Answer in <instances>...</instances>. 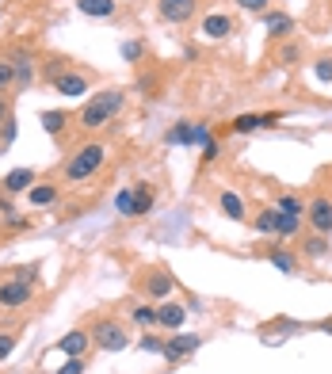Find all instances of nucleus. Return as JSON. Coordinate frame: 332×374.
Here are the masks:
<instances>
[{
  "mask_svg": "<svg viewBox=\"0 0 332 374\" xmlns=\"http://www.w3.org/2000/svg\"><path fill=\"white\" fill-rule=\"evenodd\" d=\"M126 96L118 88H103L96 92V96H88V103L81 107V126H88V130H100V126H107L111 118L123 111Z\"/></svg>",
  "mask_w": 332,
  "mask_h": 374,
  "instance_id": "1",
  "label": "nucleus"
},
{
  "mask_svg": "<svg viewBox=\"0 0 332 374\" xmlns=\"http://www.w3.org/2000/svg\"><path fill=\"white\" fill-rule=\"evenodd\" d=\"M103 160H107V149H103L100 142H88L81 145V149H73V157L65 160V180L69 183H84L92 180V176L103 168Z\"/></svg>",
  "mask_w": 332,
  "mask_h": 374,
  "instance_id": "2",
  "label": "nucleus"
},
{
  "mask_svg": "<svg viewBox=\"0 0 332 374\" xmlns=\"http://www.w3.org/2000/svg\"><path fill=\"white\" fill-rule=\"evenodd\" d=\"M34 298V283L27 275H16V279H4L0 283V309H19Z\"/></svg>",
  "mask_w": 332,
  "mask_h": 374,
  "instance_id": "3",
  "label": "nucleus"
},
{
  "mask_svg": "<svg viewBox=\"0 0 332 374\" xmlns=\"http://www.w3.org/2000/svg\"><path fill=\"white\" fill-rule=\"evenodd\" d=\"M92 340H96V348H103V351H123L126 344H130V336H126V329L118 321L103 317V321H96V329H92Z\"/></svg>",
  "mask_w": 332,
  "mask_h": 374,
  "instance_id": "4",
  "label": "nucleus"
},
{
  "mask_svg": "<svg viewBox=\"0 0 332 374\" xmlns=\"http://www.w3.org/2000/svg\"><path fill=\"white\" fill-rule=\"evenodd\" d=\"M199 12V0H157V16L165 23H191Z\"/></svg>",
  "mask_w": 332,
  "mask_h": 374,
  "instance_id": "5",
  "label": "nucleus"
},
{
  "mask_svg": "<svg viewBox=\"0 0 332 374\" xmlns=\"http://www.w3.org/2000/svg\"><path fill=\"white\" fill-rule=\"evenodd\" d=\"M199 344H203V336H195V333H172L165 340V359L168 363H180V359H187L191 351H199Z\"/></svg>",
  "mask_w": 332,
  "mask_h": 374,
  "instance_id": "6",
  "label": "nucleus"
},
{
  "mask_svg": "<svg viewBox=\"0 0 332 374\" xmlns=\"http://www.w3.org/2000/svg\"><path fill=\"white\" fill-rule=\"evenodd\" d=\"M54 92H58V96H65V100H81V96H88V76L61 69V73L54 76Z\"/></svg>",
  "mask_w": 332,
  "mask_h": 374,
  "instance_id": "7",
  "label": "nucleus"
},
{
  "mask_svg": "<svg viewBox=\"0 0 332 374\" xmlns=\"http://www.w3.org/2000/svg\"><path fill=\"white\" fill-rule=\"evenodd\" d=\"M306 222L313 225L321 237H329V233H332V202L324 199V195H321V199H313V202L306 207Z\"/></svg>",
  "mask_w": 332,
  "mask_h": 374,
  "instance_id": "8",
  "label": "nucleus"
},
{
  "mask_svg": "<svg viewBox=\"0 0 332 374\" xmlns=\"http://www.w3.org/2000/svg\"><path fill=\"white\" fill-rule=\"evenodd\" d=\"M0 187H4V195H27L34 187V168H12L0 180Z\"/></svg>",
  "mask_w": 332,
  "mask_h": 374,
  "instance_id": "9",
  "label": "nucleus"
},
{
  "mask_svg": "<svg viewBox=\"0 0 332 374\" xmlns=\"http://www.w3.org/2000/svg\"><path fill=\"white\" fill-rule=\"evenodd\" d=\"M183 321H187V309H183L180 302H165V306H157V324H160V329H168V333H180Z\"/></svg>",
  "mask_w": 332,
  "mask_h": 374,
  "instance_id": "10",
  "label": "nucleus"
},
{
  "mask_svg": "<svg viewBox=\"0 0 332 374\" xmlns=\"http://www.w3.org/2000/svg\"><path fill=\"white\" fill-rule=\"evenodd\" d=\"M229 31H233V19H229V16H218V12L203 16V23H199V34H203V39H210V42L225 39Z\"/></svg>",
  "mask_w": 332,
  "mask_h": 374,
  "instance_id": "11",
  "label": "nucleus"
},
{
  "mask_svg": "<svg viewBox=\"0 0 332 374\" xmlns=\"http://www.w3.org/2000/svg\"><path fill=\"white\" fill-rule=\"evenodd\" d=\"M279 118L282 115H275V111H271V115H237L229 130L233 134H256V130H264V126H275Z\"/></svg>",
  "mask_w": 332,
  "mask_h": 374,
  "instance_id": "12",
  "label": "nucleus"
},
{
  "mask_svg": "<svg viewBox=\"0 0 332 374\" xmlns=\"http://www.w3.org/2000/svg\"><path fill=\"white\" fill-rule=\"evenodd\" d=\"M12 69H16V88H27V84H34V58L27 50H12Z\"/></svg>",
  "mask_w": 332,
  "mask_h": 374,
  "instance_id": "13",
  "label": "nucleus"
},
{
  "mask_svg": "<svg viewBox=\"0 0 332 374\" xmlns=\"http://www.w3.org/2000/svg\"><path fill=\"white\" fill-rule=\"evenodd\" d=\"M88 340H92V336L84 333V329H69V333H65V336H61V340H58V351H61V355H65V359H73V355H84V351H88Z\"/></svg>",
  "mask_w": 332,
  "mask_h": 374,
  "instance_id": "14",
  "label": "nucleus"
},
{
  "mask_svg": "<svg viewBox=\"0 0 332 374\" xmlns=\"http://www.w3.org/2000/svg\"><path fill=\"white\" fill-rule=\"evenodd\" d=\"M218 207H222V214L229 218V222H245V218H249V207H245V199L237 191H222L218 195Z\"/></svg>",
  "mask_w": 332,
  "mask_h": 374,
  "instance_id": "15",
  "label": "nucleus"
},
{
  "mask_svg": "<svg viewBox=\"0 0 332 374\" xmlns=\"http://www.w3.org/2000/svg\"><path fill=\"white\" fill-rule=\"evenodd\" d=\"M264 27L271 39H287L294 31V16H287V12H264Z\"/></svg>",
  "mask_w": 332,
  "mask_h": 374,
  "instance_id": "16",
  "label": "nucleus"
},
{
  "mask_svg": "<svg viewBox=\"0 0 332 374\" xmlns=\"http://www.w3.org/2000/svg\"><path fill=\"white\" fill-rule=\"evenodd\" d=\"M153 207H157V191H153L149 183H134V218L149 214Z\"/></svg>",
  "mask_w": 332,
  "mask_h": 374,
  "instance_id": "17",
  "label": "nucleus"
},
{
  "mask_svg": "<svg viewBox=\"0 0 332 374\" xmlns=\"http://www.w3.org/2000/svg\"><path fill=\"white\" fill-rule=\"evenodd\" d=\"M76 8L92 19H111L115 16V0H76Z\"/></svg>",
  "mask_w": 332,
  "mask_h": 374,
  "instance_id": "18",
  "label": "nucleus"
},
{
  "mask_svg": "<svg viewBox=\"0 0 332 374\" xmlns=\"http://www.w3.org/2000/svg\"><path fill=\"white\" fill-rule=\"evenodd\" d=\"M27 199H31V207H50V202H58V183H34Z\"/></svg>",
  "mask_w": 332,
  "mask_h": 374,
  "instance_id": "19",
  "label": "nucleus"
},
{
  "mask_svg": "<svg viewBox=\"0 0 332 374\" xmlns=\"http://www.w3.org/2000/svg\"><path fill=\"white\" fill-rule=\"evenodd\" d=\"M168 145H195V123H176L168 130Z\"/></svg>",
  "mask_w": 332,
  "mask_h": 374,
  "instance_id": "20",
  "label": "nucleus"
},
{
  "mask_svg": "<svg viewBox=\"0 0 332 374\" xmlns=\"http://www.w3.org/2000/svg\"><path fill=\"white\" fill-rule=\"evenodd\" d=\"M302 256L306 260H324L329 256V241H324L321 233H317V237H306V241H302Z\"/></svg>",
  "mask_w": 332,
  "mask_h": 374,
  "instance_id": "21",
  "label": "nucleus"
},
{
  "mask_svg": "<svg viewBox=\"0 0 332 374\" xmlns=\"http://www.w3.org/2000/svg\"><path fill=\"white\" fill-rule=\"evenodd\" d=\"M252 229L264 233V237H267V233H275V229H279V210H260L256 222H252Z\"/></svg>",
  "mask_w": 332,
  "mask_h": 374,
  "instance_id": "22",
  "label": "nucleus"
},
{
  "mask_svg": "<svg viewBox=\"0 0 332 374\" xmlns=\"http://www.w3.org/2000/svg\"><path fill=\"white\" fill-rule=\"evenodd\" d=\"M271 267H279L282 275H294L298 271V260H294L291 252H282V249H271Z\"/></svg>",
  "mask_w": 332,
  "mask_h": 374,
  "instance_id": "23",
  "label": "nucleus"
},
{
  "mask_svg": "<svg viewBox=\"0 0 332 374\" xmlns=\"http://www.w3.org/2000/svg\"><path fill=\"white\" fill-rule=\"evenodd\" d=\"M134 324H141V329H145V333H149L153 324H157V306H134Z\"/></svg>",
  "mask_w": 332,
  "mask_h": 374,
  "instance_id": "24",
  "label": "nucleus"
},
{
  "mask_svg": "<svg viewBox=\"0 0 332 374\" xmlns=\"http://www.w3.org/2000/svg\"><path fill=\"white\" fill-rule=\"evenodd\" d=\"M65 111H42V126H46V134H61L65 130Z\"/></svg>",
  "mask_w": 332,
  "mask_h": 374,
  "instance_id": "25",
  "label": "nucleus"
},
{
  "mask_svg": "<svg viewBox=\"0 0 332 374\" xmlns=\"http://www.w3.org/2000/svg\"><path fill=\"white\" fill-rule=\"evenodd\" d=\"M302 222H306V218H291V214H282L279 210V229L275 233H279V237H294V233L302 229Z\"/></svg>",
  "mask_w": 332,
  "mask_h": 374,
  "instance_id": "26",
  "label": "nucleus"
},
{
  "mask_svg": "<svg viewBox=\"0 0 332 374\" xmlns=\"http://www.w3.org/2000/svg\"><path fill=\"white\" fill-rule=\"evenodd\" d=\"M115 210L123 218H134V187H123V191L115 195Z\"/></svg>",
  "mask_w": 332,
  "mask_h": 374,
  "instance_id": "27",
  "label": "nucleus"
},
{
  "mask_svg": "<svg viewBox=\"0 0 332 374\" xmlns=\"http://www.w3.org/2000/svg\"><path fill=\"white\" fill-rule=\"evenodd\" d=\"M275 210H282V214H291V218H306V207H302V199H294V195H282Z\"/></svg>",
  "mask_w": 332,
  "mask_h": 374,
  "instance_id": "28",
  "label": "nucleus"
},
{
  "mask_svg": "<svg viewBox=\"0 0 332 374\" xmlns=\"http://www.w3.org/2000/svg\"><path fill=\"white\" fill-rule=\"evenodd\" d=\"M16 88V69H12V58H0V92Z\"/></svg>",
  "mask_w": 332,
  "mask_h": 374,
  "instance_id": "29",
  "label": "nucleus"
},
{
  "mask_svg": "<svg viewBox=\"0 0 332 374\" xmlns=\"http://www.w3.org/2000/svg\"><path fill=\"white\" fill-rule=\"evenodd\" d=\"M138 348H141V351H149V355H165V340H160V336H153V333L141 336Z\"/></svg>",
  "mask_w": 332,
  "mask_h": 374,
  "instance_id": "30",
  "label": "nucleus"
},
{
  "mask_svg": "<svg viewBox=\"0 0 332 374\" xmlns=\"http://www.w3.org/2000/svg\"><path fill=\"white\" fill-rule=\"evenodd\" d=\"M168 291H172V279H168V275H153L149 279V294L153 298H165Z\"/></svg>",
  "mask_w": 332,
  "mask_h": 374,
  "instance_id": "31",
  "label": "nucleus"
},
{
  "mask_svg": "<svg viewBox=\"0 0 332 374\" xmlns=\"http://www.w3.org/2000/svg\"><path fill=\"white\" fill-rule=\"evenodd\" d=\"M16 333H0V363H4V359L12 355V351H16Z\"/></svg>",
  "mask_w": 332,
  "mask_h": 374,
  "instance_id": "32",
  "label": "nucleus"
},
{
  "mask_svg": "<svg viewBox=\"0 0 332 374\" xmlns=\"http://www.w3.org/2000/svg\"><path fill=\"white\" fill-rule=\"evenodd\" d=\"M12 142H16V118H8V123L0 126V149H8Z\"/></svg>",
  "mask_w": 332,
  "mask_h": 374,
  "instance_id": "33",
  "label": "nucleus"
},
{
  "mask_svg": "<svg viewBox=\"0 0 332 374\" xmlns=\"http://www.w3.org/2000/svg\"><path fill=\"white\" fill-rule=\"evenodd\" d=\"M58 374H84V355H73L58 366Z\"/></svg>",
  "mask_w": 332,
  "mask_h": 374,
  "instance_id": "34",
  "label": "nucleus"
},
{
  "mask_svg": "<svg viewBox=\"0 0 332 374\" xmlns=\"http://www.w3.org/2000/svg\"><path fill=\"white\" fill-rule=\"evenodd\" d=\"M141 54H145V46H141V42H123V58L126 61H141Z\"/></svg>",
  "mask_w": 332,
  "mask_h": 374,
  "instance_id": "35",
  "label": "nucleus"
},
{
  "mask_svg": "<svg viewBox=\"0 0 332 374\" xmlns=\"http://www.w3.org/2000/svg\"><path fill=\"white\" fill-rule=\"evenodd\" d=\"M237 4H241L245 12H256V16H264V12H267V4H271V0H237Z\"/></svg>",
  "mask_w": 332,
  "mask_h": 374,
  "instance_id": "36",
  "label": "nucleus"
},
{
  "mask_svg": "<svg viewBox=\"0 0 332 374\" xmlns=\"http://www.w3.org/2000/svg\"><path fill=\"white\" fill-rule=\"evenodd\" d=\"M313 73H317V81H324V84H329V81H332V58H321V61H317V69H313Z\"/></svg>",
  "mask_w": 332,
  "mask_h": 374,
  "instance_id": "37",
  "label": "nucleus"
},
{
  "mask_svg": "<svg viewBox=\"0 0 332 374\" xmlns=\"http://www.w3.org/2000/svg\"><path fill=\"white\" fill-rule=\"evenodd\" d=\"M279 61H282V65H294V61H298V46H282Z\"/></svg>",
  "mask_w": 332,
  "mask_h": 374,
  "instance_id": "38",
  "label": "nucleus"
},
{
  "mask_svg": "<svg viewBox=\"0 0 332 374\" xmlns=\"http://www.w3.org/2000/svg\"><path fill=\"white\" fill-rule=\"evenodd\" d=\"M12 118V107H8V96H4V92H0V126L8 123Z\"/></svg>",
  "mask_w": 332,
  "mask_h": 374,
  "instance_id": "39",
  "label": "nucleus"
},
{
  "mask_svg": "<svg viewBox=\"0 0 332 374\" xmlns=\"http://www.w3.org/2000/svg\"><path fill=\"white\" fill-rule=\"evenodd\" d=\"M8 229H31V222L19 218V214H8Z\"/></svg>",
  "mask_w": 332,
  "mask_h": 374,
  "instance_id": "40",
  "label": "nucleus"
},
{
  "mask_svg": "<svg viewBox=\"0 0 332 374\" xmlns=\"http://www.w3.org/2000/svg\"><path fill=\"white\" fill-rule=\"evenodd\" d=\"M214 157H218V142H214V138H210V142L203 145V160H214Z\"/></svg>",
  "mask_w": 332,
  "mask_h": 374,
  "instance_id": "41",
  "label": "nucleus"
},
{
  "mask_svg": "<svg viewBox=\"0 0 332 374\" xmlns=\"http://www.w3.org/2000/svg\"><path fill=\"white\" fill-rule=\"evenodd\" d=\"M321 333H329V336H332V317H324V321H321Z\"/></svg>",
  "mask_w": 332,
  "mask_h": 374,
  "instance_id": "42",
  "label": "nucleus"
}]
</instances>
